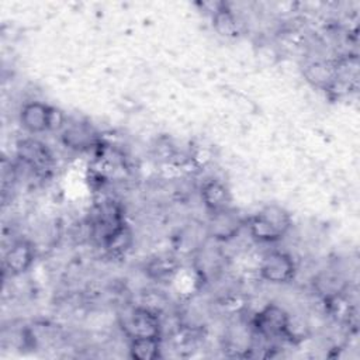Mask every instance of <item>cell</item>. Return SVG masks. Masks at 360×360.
<instances>
[{
	"instance_id": "8992f818",
	"label": "cell",
	"mask_w": 360,
	"mask_h": 360,
	"mask_svg": "<svg viewBox=\"0 0 360 360\" xmlns=\"http://www.w3.org/2000/svg\"><path fill=\"white\" fill-rule=\"evenodd\" d=\"M246 226V218H243L233 207L210 214L207 231L210 238L219 242H228L239 235L242 228Z\"/></svg>"
},
{
	"instance_id": "3957f363",
	"label": "cell",
	"mask_w": 360,
	"mask_h": 360,
	"mask_svg": "<svg viewBox=\"0 0 360 360\" xmlns=\"http://www.w3.org/2000/svg\"><path fill=\"white\" fill-rule=\"evenodd\" d=\"M291 318L284 308L277 304H269L263 307L253 316V329L263 338H288Z\"/></svg>"
},
{
	"instance_id": "9c48e42d",
	"label": "cell",
	"mask_w": 360,
	"mask_h": 360,
	"mask_svg": "<svg viewBox=\"0 0 360 360\" xmlns=\"http://www.w3.org/2000/svg\"><path fill=\"white\" fill-rule=\"evenodd\" d=\"M200 197L210 214L232 207V193L229 187L217 179L205 180L200 188Z\"/></svg>"
},
{
	"instance_id": "9a60e30c",
	"label": "cell",
	"mask_w": 360,
	"mask_h": 360,
	"mask_svg": "<svg viewBox=\"0 0 360 360\" xmlns=\"http://www.w3.org/2000/svg\"><path fill=\"white\" fill-rule=\"evenodd\" d=\"M103 243L108 252L118 255V253H122L129 249V246L132 243V233H131L129 228L125 224H122L117 229H114L103 240Z\"/></svg>"
},
{
	"instance_id": "8fae6325",
	"label": "cell",
	"mask_w": 360,
	"mask_h": 360,
	"mask_svg": "<svg viewBox=\"0 0 360 360\" xmlns=\"http://www.w3.org/2000/svg\"><path fill=\"white\" fill-rule=\"evenodd\" d=\"M60 138L68 148L75 150H86L98 143L97 132L93 129V127L83 122L68 125L62 131Z\"/></svg>"
},
{
	"instance_id": "ba28073f",
	"label": "cell",
	"mask_w": 360,
	"mask_h": 360,
	"mask_svg": "<svg viewBox=\"0 0 360 360\" xmlns=\"http://www.w3.org/2000/svg\"><path fill=\"white\" fill-rule=\"evenodd\" d=\"M18 158L35 172H45L52 165V153L41 141L27 138L17 145Z\"/></svg>"
},
{
	"instance_id": "7c38bea8",
	"label": "cell",
	"mask_w": 360,
	"mask_h": 360,
	"mask_svg": "<svg viewBox=\"0 0 360 360\" xmlns=\"http://www.w3.org/2000/svg\"><path fill=\"white\" fill-rule=\"evenodd\" d=\"M211 17H212V27L218 35L224 38L239 37L240 34L239 21L226 3H222V6L215 13L211 14Z\"/></svg>"
},
{
	"instance_id": "277c9868",
	"label": "cell",
	"mask_w": 360,
	"mask_h": 360,
	"mask_svg": "<svg viewBox=\"0 0 360 360\" xmlns=\"http://www.w3.org/2000/svg\"><path fill=\"white\" fill-rule=\"evenodd\" d=\"M259 274L262 280L270 284H287L294 280L297 264L288 253L273 250L263 256L259 264Z\"/></svg>"
},
{
	"instance_id": "5bb4252c",
	"label": "cell",
	"mask_w": 360,
	"mask_h": 360,
	"mask_svg": "<svg viewBox=\"0 0 360 360\" xmlns=\"http://www.w3.org/2000/svg\"><path fill=\"white\" fill-rule=\"evenodd\" d=\"M148 276L156 281H167L177 271V262L170 256L153 257L145 267Z\"/></svg>"
},
{
	"instance_id": "30bf717a",
	"label": "cell",
	"mask_w": 360,
	"mask_h": 360,
	"mask_svg": "<svg viewBox=\"0 0 360 360\" xmlns=\"http://www.w3.org/2000/svg\"><path fill=\"white\" fill-rule=\"evenodd\" d=\"M304 77L314 87L329 91L336 83L339 73L336 60H315L304 68Z\"/></svg>"
},
{
	"instance_id": "4fadbf2b",
	"label": "cell",
	"mask_w": 360,
	"mask_h": 360,
	"mask_svg": "<svg viewBox=\"0 0 360 360\" xmlns=\"http://www.w3.org/2000/svg\"><path fill=\"white\" fill-rule=\"evenodd\" d=\"M129 356L135 360H155L162 356V338L146 336L129 339Z\"/></svg>"
},
{
	"instance_id": "7a4b0ae2",
	"label": "cell",
	"mask_w": 360,
	"mask_h": 360,
	"mask_svg": "<svg viewBox=\"0 0 360 360\" xmlns=\"http://www.w3.org/2000/svg\"><path fill=\"white\" fill-rule=\"evenodd\" d=\"M20 124L30 134H42L63 124V114L42 101H28L20 110Z\"/></svg>"
},
{
	"instance_id": "6da1fadb",
	"label": "cell",
	"mask_w": 360,
	"mask_h": 360,
	"mask_svg": "<svg viewBox=\"0 0 360 360\" xmlns=\"http://www.w3.org/2000/svg\"><path fill=\"white\" fill-rule=\"evenodd\" d=\"M246 226L256 242L276 243L288 233L292 226V219L284 207L270 204L249 217L246 219Z\"/></svg>"
},
{
	"instance_id": "5b68a950",
	"label": "cell",
	"mask_w": 360,
	"mask_h": 360,
	"mask_svg": "<svg viewBox=\"0 0 360 360\" xmlns=\"http://www.w3.org/2000/svg\"><path fill=\"white\" fill-rule=\"evenodd\" d=\"M122 330L129 339L162 336V322L156 311L148 307L132 308L122 321Z\"/></svg>"
},
{
	"instance_id": "52a82bcc",
	"label": "cell",
	"mask_w": 360,
	"mask_h": 360,
	"mask_svg": "<svg viewBox=\"0 0 360 360\" xmlns=\"http://www.w3.org/2000/svg\"><path fill=\"white\" fill-rule=\"evenodd\" d=\"M35 260V248L28 239L15 240L4 253L3 269L10 276L27 273Z\"/></svg>"
}]
</instances>
